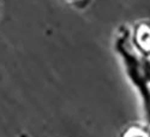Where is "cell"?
I'll use <instances>...</instances> for the list:
<instances>
[{
	"label": "cell",
	"mask_w": 150,
	"mask_h": 137,
	"mask_svg": "<svg viewBox=\"0 0 150 137\" xmlns=\"http://www.w3.org/2000/svg\"><path fill=\"white\" fill-rule=\"evenodd\" d=\"M66 1H69L71 4H79L81 1H83V0H66Z\"/></svg>",
	"instance_id": "cell-1"
}]
</instances>
